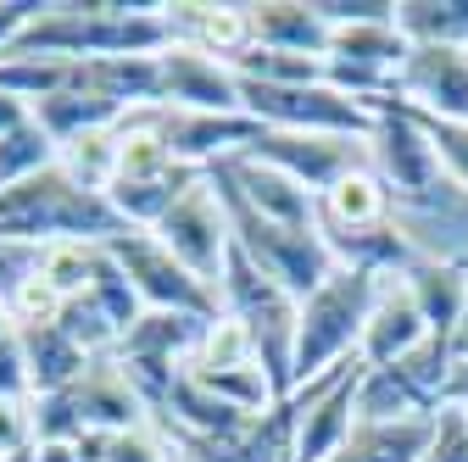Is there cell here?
I'll return each instance as SVG.
<instances>
[{
	"instance_id": "cell-1",
	"label": "cell",
	"mask_w": 468,
	"mask_h": 462,
	"mask_svg": "<svg viewBox=\"0 0 468 462\" xmlns=\"http://www.w3.org/2000/svg\"><path fill=\"white\" fill-rule=\"evenodd\" d=\"M167 0H45V12L23 28L6 56H45V62H106V56H162Z\"/></svg>"
},
{
	"instance_id": "cell-2",
	"label": "cell",
	"mask_w": 468,
	"mask_h": 462,
	"mask_svg": "<svg viewBox=\"0 0 468 462\" xmlns=\"http://www.w3.org/2000/svg\"><path fill=\"white\" fill-rule=\"evenodd\" d=\"M123 217L106 195L79 190L62 167H45L34 179L0 190V240H23V246H56V240H84L106 246L123 235Z\"/></svg>"
},
{
	"instance_id": "cell-3",
	"label": "cell",
	"mask_w": 468,
	"mask_h": 462,
	"mask_svg": "<svg viewBox=\"0 0 468 462\" xmlns=\"http://www.w3.org/2000/svg\"><path fill=\"white\" fill-rule=\"evenodd\" d=\"M207 179H212V190H218V201H223L234 251H240L251 268H262L273 284H284L296 301H307L318 284L335 273V257H329L324 228H284V223H268L262 212H251V201L234 190V179H229L223 167H207Z\"/></svg>"
},
{
	"instance_id": "cell-4",
	"label": "cell",
	"mask_w": 468,
	"mask_h": 462,
	"mask_svg": "<svg viewBox=\"0 0 468 462\" xmlns=\"http://www.w3.org/2000/svg\"><path fill=\"white\" fill-rule=\"evenodd\" d=\"M379 284L374 273H351V268H335L318 290L302 301V323H296V362H290V379L313 384L324 373H335L340 362L357 357L363 345V329H368V312L379 301Z\"/></svg>"
},
{
	"instance_id": "cell-5",
	"label": "cell",
	"mask_w": 468,
	"mask_h": 462,
	"mask_svg": "<svg viewBox=\"0 0 468 462\" xmlns=\"http://www.w3.org/2000/svg\"><path fill=\"white\" fill-rule=\"evenodd\" d=\"M218 301H223V318H234L251 345H257V362L262 373L273 379V395L290 401L296 395V379H290V362H296V323H302V301L273 284L262 268H251L240 251H229L223 262V284H218Z\"/></svg>"
},
{
	"instance_id": "cell-6",
	"label": "cell",
	"mask_w": 468,
	"mask_h": 462,
	"mask_svg": "<svg viewBox=\"0 0 468 462\" xmlns=\"http://www.w3.org/2000/svg\"><path fill=\"white\" fill-rule=\"evenodd\" d=\"M246 118L279 134H340V140H368L374 111L340 95L335 84H251L240 79Z\"/></svg>"
},
{
	"instance_id": "cell-7",
	"label": "cell",
	"mask_w": 468,
	"mask_h": 462,
	"mask_svg": "<svg viewBox=\"0 0 468 462\" xmlns=\"http://www.w3.org/2000/svg\"><path fill=\"white\" fill-rule=\"evenodd\" d=\"M117 268L129 273L134 296L145 312H190V318H223V301L212 284H201L179 257H173L151 228H123L117 240L101 246Z\"/></svg>"
},
{
	"instance_id": "cell-8",
	"label": "cell",
	"mask_w": 468,
	"mask_h": 462,
	"mask_svg": "<svg viewBox=\"0 0 468 462\" xmlns=\"http://www.w3.org/2000/svg\"><path fill=\"white\" fill-rule=\"evenodd\" d=\"M302 413H307V390H296L290 401H279L273 413L240 424L234 435H162L167 462H296V435H302Z\"/></svg>"
},
{
	"instance_id": "cell-9",
	"label": "cell",
	"mask_w": 468,
	"mask_h": 462,
	"mask_svg": "<svg viewBox=\"0 0 468 462\" xmlns=\"http://www.w3.org/2000/svg\"><path fill=\"white\" fill-rule=\"evenodd\" d=\"M151 235H156L173 257H179L201 284H212V290L223 284V262H229V251H234V235H229L223 201H218V190H212L207 173L162 212V223L151 228Z\"/></svg>"
},
{
	"instance_id": "cell-10",
	"label": "cell",
	"mask_w": 468,
	"mask_h": 462,
	"mask_svg": "<svg viewBox=\"0 0 468 462\" xmlns=\"http://www.w3.org/2000/svg\"><path fill=\"white\" fill-rule=\"evenodd\" d=\"M368 167L385 179L390 201H407V195H424L435 190L446 173H441V156L419 123V111H407L401 100H385L374 106V134H368Z\"/></svg>"
},
{
	"instance_id": "cell-11",
	"label": "cell",
	"mask_w": 468,
	"mask_h": 462,
	"mask_svg": "<svg viewBox=\"0 0 468 462\" xmlns=\"http://www.w3.org/2000/svg\"><path fill=\"white\" fill-rule=\"evenodd\" d=\"M151 129L162 134V145L173 151V162L190 167V173H207L218 162H234L246 156L257 140H262V123L246 118V111H179V106H156L151 111Z\"/></svg>"
},
{
	"instance_id": "cell-12",
	"label": "cell",
	"mask_w": 468,
	"mask_h": 462,
	"mask_svg": "<svg viewBox=\"0 0 468 462\" xmlns=\"http://www.w3.org/2000/svg\"><path fill=\"white\" fill-rule=\"evenodd\" d=\"M390 223L401 228V240L413 246L419 262H446V268H468V190L441 179L424 195L390 201Z\"/></svg>"
},
{
	"instance_id": "cell-13",
	"label": "cell",
	"mask_w": 468,
	"mask_h": 462,
	"mask_svg": "<svg viewBox=\"0 0 468 462\" xmlns=\"http://www.w3.org/2000/svg\"><path fill=\"white\" fill-rule=\"evenodd\" d=\"M279 173H290L302 190L324 195L335 190L346 173L368 167V140H340V134H279V129H262V140L246 151Z\"/></svg>"
},
{
	"instance_id": "cell-14",
	"label": "cell",
	"mask_w": 468,
	"mask_h": 462,
	"mask_svg": "<svg viewBox=\"0 0 468 462\" xmlns=\"http://www.w3.org/2000/svg\"><path fill=\"white\" fill-rule=\"evenodd\" d=\"M396 100L441 123H468V50L413 45L396 68Z\"/></svg>"
},
{
	"instance_id": "cell-15",
	"label": "cell",
	"mask_w": 468,
	"mask_h": 462,
	"mask_svg": "<svg viewBox=\"0 0 468 462\" xmlns=\"http://www.w3.org/2000/svg\"><path fill=\"white\" fill-rule=\"evenodd\" d=\"M357 384H363V362L351 357L335 373L302 384L307 390V413H302V435H296V462H329L351 429H357Z\"/></svg>"
},
{
	"instance_id": "cell-16",
	"label": "cell",
	"mask_w": 468,
	"mask_h": 462,
	"mask_svg": "<svg viewBox=\"0 0 468 462\" xmlns=\"http://www.w3.org/2000/svg\"><path fill=\"white\" fill-rule=\"evenodd\" d=\"M167 34L173 45L201 50L212 62H240L257 45L251 39V0H167Z\"/></svg>"
},
{
	"instance_id": "cell-17",
	"label": "cell",
	"mask_w": 468,
	"mask_h": 462,
	"mask_svg": "<svg viewBox=\"0 0 468 462\" xmlns=\"http://www.w3.org/2000/svg\"><path fill=\"white\" fill-rule=\"evenodd\" d=\"M162 106H179V111H246L240 100V79H234L229 62H212L201 50L185 45H167L162 50Z\"/></svg>"
},
{
	"instance_id": "cell-18",
	"label": "cell",
	"mask_w": 468,
	"mask_h": 462,
	"mask_svg": "<svg viewBox=\"0 0 468 462\" xmlns=\"http://www.w3.org/2000/svg\"><path fill=\"white\" fill-rule=\"evenodd\" d=\"M430 340V323L413 301V290H407V278H385L379 284V301L368 312V329H363V345H357V362L363 368H390L401 357H413L419 345Z\"/></svg>"
},
{
	"instance_id": "cell-19",
	"label": "cell",
	"mask_w": 468,
	"mask_h": 462,
	"mask_svg": "<svg viewBox=\"0 0 468 462\" xmlns=\"http://www.w3.org/2000/svg\"><path fill=\"white\" fill-rule=\"evenodd\" d=\"M218 167L234 179V190L251 201V212H262L268 223L318 228V195L302 190L290 173H279V167H268V162H257V156H234V162H218Z\"/></svg>"
},
{
	"instance_id": "cell-20",
	"label": "cell",
	"mask_w": 468,
	"mask_h": 462,
	"mask_svg": "<svg viewBox=\"0 0 468 462\" xmlns=\"http://www.w3.org/2000/svg\"><path fill=\"white\" fill-rule=\"evenodd\" d=\"M251 39L262 50H284V56H329V23L318 12V0H251Z\"/></svg>"
},
{
	"instance_id": "cell-21",
	"label": "cell",
	"mask_w": 468,
	"mask_h": 462,
	"mask_svg": "<svg viewBox=\"0 0 468 462\" xmlns=\"http://www.w3.org/2000/svg\"><path fill=\"white\" fill-rule=\"evenodd\" d=\"M374 223H390V190L374 167H357L346 173L335 190L318 195V228L324 235H346V228H374Z\"/></svg>"
},
{
	"instance_id": "cell-22",
	"label": "cell",
	"mask_w": 468,
	"mask_h": 462,
	"mask_svg": "<svg viewBox=\"0 0 468 462\" xmlns=\"http://www.w3.org/2000/svg\"><path fill=\"white\" fill-rule=\"evenodd\" d=\"M407 278V290H413L430 334L452 340L468 318V268H446V262H413L401 273Z\"/></svg>"
},
{
	"instance_id": "cell-23",
	"label": "cell",
	"mask_w": 468,
	"mask_h": 462,
	"mask_svg": "<svg viewBox=\"0 0 468 462\" xmlns=\"http://www.w3.org/2000/svg\"><path fill=\"white\" fill-rule=\"evenodd\" d=\"M435 418H407V424H357L351 440L329 462H430Z\"/></svg>"
},
{
	"instance_id": "cell-24",
	"label": "cell",
	"mask_w": 468,
	"mask_h": 462,
	"mask_svg": "<svg viewBox=\"0 0 468 462\" xmlns=\"http://www.w3.org/2000/svg\"><path fill=\"white\" fill-rule=\"evenodd\" d=\"M23 340V357H28V373H34V395H56V390H68L84 379L90 357L79 352V345L62 334V329H17Z\"/></svg>"
},
{
	"instance_id": "cell-25",
	"label": "cell",
	"mask_w": 468,
	"mask_h": 462,
	"mask_svg": "<svg viewBox=\"0 0 468 462\" xmlns=\"http://www.w3.org/2000/svg\"><path fill=\"white\" fill-rule=\"evenodd\" d=\"M34 123L56 140V151H62L68 140H79V134H95V129H112V123H123V111H112L106 100H95V95H84V89H56L50 100H39L34 106Z\"/></svg>"
},
{
	"instance_id": "cell-26",
	"label": "cell",
	"mask_w": 468,
	"mask_h": 462,
	"mask_svg": "<svg viewBox=\"0 0 468 462\" xmlns=\"http://www.w3.org/2000/svg\"><path fill=\"white\" fill-rule=\"evenodd\" d=\"M117 156H123V123L68 140V145H62V156H56V167H62L79 190L106 195V190H112V179H117Z\"/></svg>"
},
{
	"instance_id": "cell-27",
	"label": "cell",
	"mask_w": 468,
	"mask_h": 462,
	"mask_svg": "<svg viewBox=\"0 0 468 462\" xmlns=\"http://www.w3.org/2000/svg\"><path fill=\"white\" fill-rule=\"evenodd\" d=\"M329 56L335 62H357V68H379V73H396L407 62V34L396 28V17L385 23H351V28H329Z\"/></svg>"
},
{
	"instance_id": "cell-28",
	"label": "cell",
	"mask_w": 468,
	"mask_h": 462,
	"mask_svg": "<svg viewBox=\"0 0 468 462\" xmlns=\"http://www.w3.org/2000/svg\"><path fill=\"white\" fill-rule=\"evenodd\" d=\"M396 28L407 45L468 50V0H396Z\"/></svg>"
},
{
	"instance_id": "cell-29",
	"label": "cell",
	"mask_w": 468,
	"mask_h": 462,
	"mask_svg": "<svg viewBox=\"0 0 468 462\" xmlns=\"http://www.w3.org/2000/svg\"><path fill=\"white\" fill-rule=\"evenodd\" d=\"M56 329H62L73 345H79V352L90 357V362H101V357H112L117 352V345H123V323H117L90 290L84 296H73L68 307H62V323H56Z\"/></svg>"
},
{
	"instance_id": "cell-30",
	"label": "cell",
	"mask_w": 468,
	"mask_h": 462,
	"mask_svg": "<svg viewBox=\"0 0 468 462\" xmlns=\"http://www.w3.org/2000/svg\"><path fill=\"white\" fill-rule=\"evenodd\" d=\"M56 140L28 118L23 129H12V134H0V190H12V184H23V179H34V173H45V167H56Z\"/></svg>"
},
{
	"instance_id": "cell-31",
	"label": "cell",
	"mask_w": 468,
	"mask_h": 462,
	"mask_svg": "<svg viewBox=\"0 0 468 462\" xmlns=\"http://www.w3.org/2000/svg\"><path fill=\"white\" fill-rule=\"evenodd\" d=\"M95 257H101V246H84V240H56V246H45L39 278H45L62 301H73V296H84V290H90V278H95Z\"/></svg>"
},
{
	"instance_id": "cell-32",
	"label": "cell",
	"mask_w": 468,
	"mask_h": 462,
	"mask_svg": "<svg viewBox=\"0 0 468 462\" xmlns=\"http://www.w3.org/2000/svg\"><path fill=\"white\" fill-rule=\"evenodd\" d=\"M257 362V345H251V334L234 323V318H218L212 329H207V345H201V357H196V368H212V373H229V368H251Z\"/></svg>"
},
{
	"instance_id": "cell-33",
	"label": "cell",
	"mask_w": 468,
	"mask_h": 462,
	"mask_svg": "<svg viewBox=\"0 0 468 462\" xmlns=\"http://www.w3.org/2000/svg\"><path fill=\"white\" fill-rule=\"evenodd\" d=\"M407 111H413V106H407ZM419 123H424V134H430V145L441 156V173L452 184L468 190V123H441V118H424V111H419Z\"/></svg>"
},
{
	"instance_id": "cell-34",
	"label": "cell",
	"mask_w": 468,
	"mask_h": 462,
	"mask_svg": "<svg viewBox=\"0 0 468 462\" xmlns=\"http://www.w3.org/2000/svg\"><path fill=\"white\" fill-rule=\"evenodd\" d=\"M39 262H45V246L0 240V307H12V296L23 290V284L39 278Z\"/></svg>"
},
{
	"instance_id": "cell-35",
	"label": "cell",
	"mask_w": 468,
	"mask_h": 462,
	"mask_svg": "<svg viewBox=\"0 0 468 462\" xmlns=\"http://www.w3.org/2000/svg\"><path fill=\"white\" fill-rule=\"evenodd\" d=\"M39 446L34 429V401H0V462H12Z\"/></svg>"
},
{
	"instance_id": "cell-36",
	"label": "cell",
	"mask_w": 468,
	"mask_h": 462,
	"mask_svg": "<svg viewBox=\"0 0 468 462\" xmlns=\"http://www.w3.org/2000/svg\"><path fill=\"white\" fill-rule=\"evenodd\" d=\"M0 401H34V373H28L17 329L0 340Z\"/></svg>"
},
{
	"instance_id": "cell-37",
	"label": "cell",
	"mask_w": 468,
	"mask_h": 462,
	"mask_svg": "<svg viewBox=\"0 0 468 462\" xmlns=\"http://www.w3.org/2000/svg\"><path fill=\"white\" fill-rule=\"evenodd\" d=\"M101 462H167V446L156 429H129V435H106Z\"/></svg>"
},
{
	"instance_id": "cell-38",
	"label": "cell",
	"mask_w": 468,
	"mask_h": 462,
	"mask_svg": "<svg viewBox=\"0 0 468 462\" xmlns=\"http://www.w3.org/2000/svg\"><path fill=\"white\" fill-rule=\"evenodd\" d=\"M318 12L329 28H351V23H385L396 17V0H318Z\"/></svg>"
},
{
	"instance_id": "cell-39",
	"label": "cell",
	"mask_w": 468,
	"mask_h": 462,
	"mask_svg": "<svg viewBox=\"0 0 468 462\" xmlns=\"http://www.w3.org/2000/svg\"><path fill=\"white\" fill-rule=\"evenodd\" d=\"M430 462H468V418L457 407H446L435 418V446H430Z\"/></svg>"
},
{
	"instance_id": "cell-40",
	"label": "cell",
	"mask_w": 468,
	"mask_h": 462,
	"mask_svg": "<svg viewBox=\"0 0 468 462\" xmlns=\"http://www.w3.org/2000/svg\"><path fill=\"white\" fill-rule=\"evenodd\" d=\"M39 12H45V0H0V56L23 39V28H28Z\"/></svg>"
},
{
	"instance_id": "cell-41",
	"label": "cell",
	"mask_w": 468,
	"mask_h": 462,
	"mask_svg": "<svg viewBox=\"0 0 468 462\" xmlns=\"http://www.w3.org/2000/svg\"><path fill=\"white\" fill-rule=\"evenodd\" d=\"M34 462H79V446L73 440H39L34 446Z\"/></svg>"
},
{
	"instance_id": "cell-42",
	"label": "cell",
	"mask_w": 468,
	"mask_h": 462,
	"mask_svg": "<svg viewBox=\"0 0 468 462\" xmlns=\"http://www.w3.org/2000/svg\"><path fill=\"white\" fill-rule=\"evenodd\" d=\"M34 118V111L23 106V100H12V95H0V134H12V129H23Z\"/></svg>"
},
{
	"instance_id": "cell-43",
	"label": "cell",
	"mask_w": 468,
	"mask_h": 462,
	"mask_svg": "<svg viewBox=\"0 0 468 462\" xmlns=\"http://www.w3.org/2000/svg\"><path fill=\"white\" fill-rule=\"evenodd\" d=\"M6 334H12V312H6V307H0V340H6Z\"/></svg>"
},
{
	"instance_id": "cell-44",
	"label": "cell",
	"mask_w": 468,
	"mask_h": 462,
	"mask_svg": "<svg viewBox=\"0 0 468 462\" xmlns=\"http://www.w3.org/2000/svg\"><path fill=\"white\" fill-rule=\"evenodd\" d=\"M457 413H463V418H468V407H457Z\"/></svg>"
}]
</instances>
